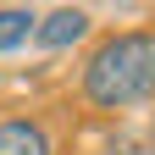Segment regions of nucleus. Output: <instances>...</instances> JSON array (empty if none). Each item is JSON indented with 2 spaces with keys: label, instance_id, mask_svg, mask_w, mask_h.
Wrapping results in <instances>:
<instances>
[{
  "label": "nucleus",
  "instance_id": "2",
  "mask_svg": "<svg viewBox=\"0 0 155 155\" xmlns=\"http://www.w3.org/2000/svg\"><path fill=\"white\" fill-rule=\"evenodd\" d=\"M89 33V11H78V6H61V11H50L45 22L33 28V39L45 50H67V45H78V39Z\"/></svg>",
  "mask_w": 155,
  "mask_h": 155
},
{
  "label": "nucleus",
  "instance_id": "4",
  "mask_svg": "<svg viewBox=\"0 0 155 155\" xmlns=\"http://www.w3.org/2000/svg\"><path fill=\"white\" fill-rule=\"evenodd\" d=\"M33 28H39V17H33L28 6H0V55L17 50V45H28Z\"/></svg>",
  "mask_w": 155,
  "mask_h": 155
},
{
  "label": "nucleus",
  "instance_id": "1",
  "mask_svg": "<svg viewBox=\"0 0 155 155\" xmlns=\"http://www.w3.org/2000/svg\"><path fill=\"white\" fill-rule=\"evenodd\" d=\"M155 94V33L133 28V33H111L94 45L83 61V100L100 111H122Z\"/></svg>",
  "mask_w": 155,
  "mask_h": 155
},
{
  "label": "nucleus",
  "instance_id": "3",
  "mask_svg": "<svg viewBox=\"0 0 155 155\" xmlns=\"http://www.w3.org/2000/svg\"><path fill=\"white\" fill-rule=\"evenodd\" d=\"M0 155H50V133L33 116H11L0 122Z\"/></svg>",
  "mask_w": 155,
  "mask_h": 155
},
{
  "label": "nucleus",
  "instance_id": "5",
  "mask_svg": "<svg viewBox=\"0 0 155 155\" xmlns=\"http://www.w3.org/2000/svg\"><path fill=\"white\" fill-rule=\"evenodd\" d=\"M122 155H155V144H127Z\"/></svg>",
  "mask_w": 155,
  "mask_h": 155
}]
</instances>
